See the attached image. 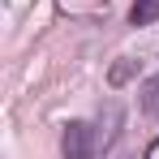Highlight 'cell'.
Instances as JSON below:
<instances>
[{
	"label": "cell",
	"mask_w": 159,
	"mask_h": 159,
	"mask_svg": "<svg viewBox=\"0 0 159 159\" xmlns=\"http://www.w3.org/2000/svg\"><path fill=\"white\" fill-rule=\"evenodd\" d=\"M60 155L65 159H95L99 155V129L90 120H69L60 133Z\"/></svg>",
	"instance_id": "obj_1"
},
{
	"label": "cell",
	"mask_w": 159,
	"mask_h": 159,
	"mask_svg": "<svg viewBox=\"0 0 159 159\" xmlns=\"http://www.w3.org/2000/svg\"><path fill=\"white\" fill-rule=\"evenodd\" d=\"M116 133H120V103H103V116H99V151H107L112 142H116Z\"/></svg>",
	"instance_id": "obj_2"
},
{
	"label": "cell",
	"mask_w": 159,
	"mask_h": 159,
	"mask_svg": "<svg viewBox=\"0 0 159 159\" xmlns=\"http://www.w3.org/2000/svg\"><path fill=\"white\" fill-rule=\"evenodd\" d=\"M138 103H142V112H146L151 120H159V73H151V78L142 82V90H138Z\"/></svg>",
	"instance_id": "obj_3"
},
{
	"label": "cell",
	"mask_w": 159,
	"mask_h": 159,
	"mask_svg": "<svg viewBox=\"0 0 159 159\" xmlns=\"http://www.w3.org/2000/svg\"><path fill=\"white\" fill-rule=\"evenodd\" d=\"M159 22V0H133L129 4V26H155Z\"/></svg>",
	"instance_id": "obj_4"
},
{
	"label": "cell",
	"mask_w": 159,
	"mask_h": 159,
	"mask_svg": "<svg viewBox=\"0 0 159 159\" xmlns=\"http://www.w3.org/2000/svg\"><path fill=\"white\" fill-rule=\"evenodd\" d=\"M133 73H138V60H129V56H125V60H116V65L107 69V82H112V86H125Z\"/></svg>",
	"instance_id": "obj_5"
},
{
	"label": "cell",
	"mask_w": 159,
	"mask_h": 159,
	"mask_svg": "<svg viewBox=\"0 0 159 159\" xmlns=\"http://www.w3.org/2000/svg\"><path fill=\"white\" fill-rule=\"evenodd\" d=\"M142 159H159V138H155V142H146V151H142Z\"/></svg>",
	"instance_id": "obj_6"
},
{
	"label": "cell",
	"mask_w": 159,
	"mask_h": 159,
	"mask_svg": "<svg viewBox=\"0 0 159 159\" xmlns=\"http://www.w3.org/2000/svg\"><path fill=\"white\" fill-rule=\"evenodd\" d=\"M120 159H138V155H120Z\"/></svg>",
	"instance_id": "obj_7"
}]
</instances>
